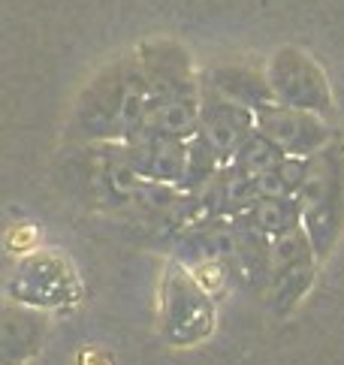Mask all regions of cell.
Here are the masks:
<instances>
[{"label":"cell","mask_w":344,"mask_h":365,"mask_svg":"<svg viewBox=\"0 0 344 365\" xmlns=\"http://www.w3.org/2000/svg\"><path fill=\"white\" fill-rule=\"evenodd\" d=\"M191 121V112L184 109V106H169L166 112H163V124L169 127V130H178V127H184Z\"/></svg>","instance_id":"1"}]
</instances>
